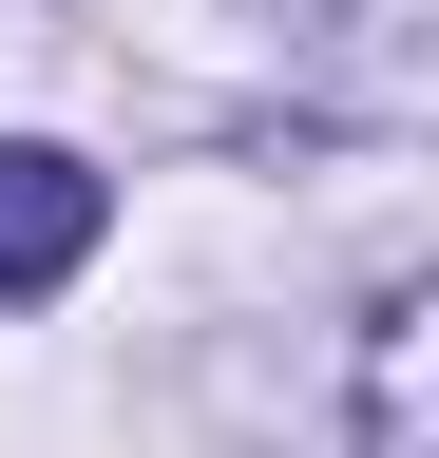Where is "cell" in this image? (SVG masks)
Listing matches in <instances>:
<instances>
[{
  "mask_svg": "<svg viewBox=\"0 0 439 458\" xmlns=\"http://www.w3.org/2000/svg\"><path fill=\"white\" fill-rule=\"evenodd\" d=\"M306 20H363V38H401V20H420V0H306Z\"/></svg>",
  "mask_w": 439,
  "mask_h": 458,
  "instance_id": "3",
  "label": "cell"
},
{
  "mask_svg": "<svg viewBox=\"0 0 439 458\" xmlns=\"http://www.w3.org/2000/svg\"><path fill=\"white\" fill-rule=\"evenodd\" d=\"M363 458H420V286H382L363 325Z\"/></svg>",
  "mask_w": 439,
  "mask_h": 458,
  "instance_id": "2",
  "label": "cell"
},
{
  "mask_svg": "<svg viewBox=\"0 0 439 458\" xmlns=\"http://www.w3.org/2000/svg\"><path fill=\"white\" fill-rule=\"evenodd\" d=\"M96 172L58 153V134H0V306H38V286H77V249H96Z\"/></svg>",
  "mask_w": 439,
  "mask_h": 458,
  "instance_id": "1",
  "label": "cell"
}]
</instances>
